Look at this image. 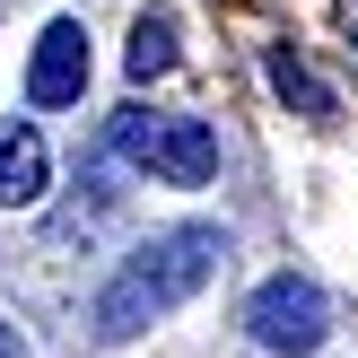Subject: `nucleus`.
I'll use <instances>...</instances> for the list:
<instances>
[{"label": "nucleus", "mask_w": 358, "mask_h": 358, "mask_svg": "<svg viewBox=\"0 0 358 358\" xmlns=\"http://www.w3.org/2000/svg\"><path fill=\"white\" fill-rule=\"evenodd\" d=\"M271 87H280V96H297V105H306V114H315V122H324V114H332V87H315V79H306V70H297V62H289V52H271Z\"/></svg>", "instance_id": "obj_7"}, {"label": "nucleus", "mask_w": 358, "mask_h": 358, "mask_svg": "<svg viewBox=\"0 0 358 358\" xmlns=\"http://www.w3.org/2000/svg\"><path fill=\"white\" fill-rule=\"evenodd\" d=\"M122 70H131V87H149V79H166V70H175V27H166V17H140V27H131Z\"/></svg>", "instance_id": "obj_6"}, {"label": "nucleus", "mask_w": 358, "mask_h": 358, "mask_svg": "<svg viewBox=\"0 0 358 358\" xmlns=\"http://www.w3.org/2000/svg\"><path fill=\"white\" fill-rule=\"evenodd\" d=\"M114 149L131 157L149 184H210L219 175V131H210L201 114H157V105H131V114H114Z\"/></svg>", "instance_id": "obj_2"}, {"label": "nucleus", "mask_w": 358, "mask_h": 358, "mask_svg": "<svg viewBox=\"0 0 358 358\" xmlns=\"http://www.w3.org/2000/svg\"><path fill=\"white\" fill-rule=\"evenodd\" d=\"M0 358H35V350H27V332H17L9 315H0Z\"/></svg>", "instance_id": "obj_8"}, {"label": "nucleus", "mask_w": 358, "mask_h": 358, "mask_svg": "<svg viewBox=\"0 0 358 358\" xmlns=\"http://www.w3.org/2000/svg\"><path fill=\"white\" fill-rule=\"evenodd\" d=\"M245 332L271 358H315L324 332H332V297L315 289L306 271H280V280H262V289L245 297Z\"/></svg>", "instance_id": "obj_3"}, {"label": "nucleus", "mask_w": 358, "mask_h": 358, "mask_svg": "<svg viewBox=\"0 0 358 358\" xmlns=\"http://www.w3.org/2000/svg\"><path fill=\"white\" fill-rule=\"evenodd\" d=\"M79 87H87V27H79V17H52V27L35 35L27 96L35 105H79Z\"/></svg>", "instance_id": "obj_4"}, {"label": "nucleus", "mask_w": 358, "mask_h": 358, "mask_svg": "<svg viewBox=\"0 0 358 358\" xmlns=\"http://www.w3.org/2000/svg\"><path fill=\"white\" fill-rule=\"evenodd\" d=\"M219 262H227L219 227H166V236H149L114 271V289L96 297V341H131V332H149L157 315L192 306V297L219 280Z\"/></svg>", "instance_id": "obj_1"}, {"label": "nucleus", "mask_w": 358, "mask_h": 358, "mask_svg": "<svg viewBox=\"0 0 358 358\" xmlns=\"http://www.w3.org/2000/svg\"><path fill=\"white\" fill-rule=\"evenodd\" d=\"M52 184V149L35 122H0V210H35Z\"/></svg>", "instance_id": "obj_5"}]
</instances>
